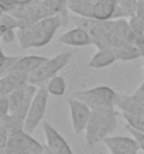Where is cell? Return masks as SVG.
<instances>
[{
    "instance_id": "cell-1",
    "label": "cell",
    "mask_w": 144,
    "mask_h": 154,
    "mask_svg": "<svg viewBox=\"0 0 144 154\" xmlns=\"http://www.w3.org/2000/svg\"><path fill=\"white\" fill-rule=\"evenodd\" d=\"M64 24L60 14L50 16L37 23L23 26L17 31V40L23 50L31 47H44L52 40L54 34Z\"/></svg>"
},
{
    "instance_id": "cell-2",
    "label": "cell",
    "mask_w": 144,
    "mask_h": 154,
    "mask_svg": "<svg viewBox=\"0 0 144 154\" xmlns=\"http://www.w3.org/2000/svg\"><path fill=\"white\" fill-rule=\"evenodd\" d=\"M115 129H116V113L113 106L92 109V115L85 130L88 146H93L99 140H103Z\"/></svg>"
},
{
    "instance_id": "cell-3",
    "label": "cell",
    "mask_w": 144,
    "mask_h": 154,
    "mask_svg": "<svg viewBox=\"0 0 144 154\" xmlns=\"http://www.w3.org/2000/svg\"><path fill=\"white\" fill-rule=\"evenodd\" d=\"M74 96L89 105L90 109L113 106L117 103V98H119L116 91H113L109 86H96L92 89L79 91V92H75Z\"/></svg>"
},
{
    "instance_id": "cell-4",
    "label": "cell",
    "mask_w": 144,
    "mask_h": 154,
    "mask_svg": "<svg viewBox=\"0 0 144 154\" xmlns=\"http://www.w3.org/2000/svg\"><path fill=\"white\" fill-rule=\"evenodd\" d=\"M71 57H72V52L65 51V52H61V54H58L55 57H52V58H48L37 71H34V72L30 74L28 82L35 85V84L45 82V81H50L52 76L58 75V72L64 66L68 65Z\"/></svg>"
},
{
    "instance_id": "cell-5",
    "label": "cell",
    "mask_w": 144,
    "mask_h": 154,
    "mask_svg": "<svg viewBox=\"0 0 144 154\" xmlns=\"http://www.w3.org/2000/svg\"><path fill=\"white\" fill-rule=\"evenodd\" d=\"M48 89L41 86V88L37 91V94L33 99V103L30 106V110H28V115L26 117V122H24V131L26 133H33L34 129L41 123L42 117L45 115L47 110V103H48Z\"/></svg>"
},
{
    "instance_id": "cell-6",
    "label": "cell",
    "mask_w": 144,
    "mask_h": 154,
    "mask_svg": "<svg viewBox=\"0 0 144 154\" xmlns=\"http://www.w3.org/2000/svg\"><path fill=\"white\" fill-rule=\"evenodd\" d=\"M68 107H69L71 113V120H72V129H74L75 134H79L82 131L86 130L88 122L92 115V109L89 105L82 102L81 99L75 98V96H69L66 99Z\"/></svg>"
},
{
    "instance_id": "cell-7",
    "label": "cell",
    "mask_w": 144,
    "mask_h": 154,
    "mask_svg": "<svg viewBox=\"0 0 144 154\" xmlns=\"http://www.w3.org/2000/svg\"><path fill=\"white\" fill-rule=\"evenodd\" d=\"M102 141L109 149L110 154H137L140 150L139 143L133 136H107Z\"/></svg>"
},
{
    "instance_id": "cell-8",
    "label": "cell",
    "mask_w": 144,
    "mask_h": 154,
    "mask_svg": "<svg viewBox=\"0 0 144 154\" xmlns=\"http://www.w3.org/2000/svg\"><path fill=\"white\" fill-rule=\"evenodd\" d=\"M42 129H44V134L47 139V146H48V150L51 151V154H74L68 141L50 123L45 122L42 125Z\"/></svg>"
},
{
    "instance_id": "cell-9",
    "label": "cell",
    "mask_w": 144,
    "mask_h": 154,
    "mask_svg": "<svg viewBox=\"0 0 144 154\" xmlns=\"http://www.w3.org/2000/svg\"><path fill=\"white\" fill-rule=\"evenodd\" d=\"M28 76H30V74L23 72V71H11L9 74L3 75L0 79V95L7 96L13 91L28 84Z\"/></svg>"
},
{
    "instance_id": "cell-10",
    "label": "cell",
    "mask_w": 144,
    "mask_h": 154,
    "mask_svg": "<svg viewBox=\"0 0 144 154\" xmlns=\"http://www.w3.org/2000/svg\"><path fill=\"white\" fill-rule=\"evenodd\" d=\"M58 40L61 44L71 45V47H86V45L93 44V38L90 33L84 27H75L72 30H68Z\"/></svg>"
},
{
    "instance_id": "cell-11",
    "label": "cell",
    "mask_w": 144,
    "mask_h": 154,
    "mask_svg": "<svg viewBox=\"0 0 144 154\" xmlns=\"http://www.w3.org/2000/svg\"><path fill=\"white\" fill-rule=\"evenodd\" d=\"M117 106L120 107L123 112L131 113L139 117L144 119V98L139 94L136 96H120L117 98Z\"/></svg>"
},
{
    "instance_id": "cell-12",
    "label": "cell",
    "mask_w": 144,
    "mask_h": 154,
    "mask_svg": "<svg viewBox=\"0 0 144 154\" xmlns=\"http://www.w3.org/2000/svg\"><path fill=\"white\" fill-rule=\"evenodd\" d=\"M117 60L119 58H117V54L115 51V48H100L92 57V60L89 61V68H93V69L106 68V66L112 65L113 62H116Z\"/></svg>"
},
{
    "instance_id": "cell-13",
    "label": "cell",
    "mask_w": 144,
    "mask_h": 154,
    "mask_svg": "<svg viewBox=\"0 0 144 154\" xmlns=\"http://www.w3.org/2000/svg\"><path fill=\"white\" fill-rule=\"evenodd\" d=\"M37 91L38 89H35V86H34L33 84L28 82L23 100L20 102L19 107H17L13 113H10V115L14 116L17 120L24 123V122H26V117H27V115H28V110H30V106H31V103H33V99H34V96H35V94H37Z\"/></svg>"
},
{
    "instance_id": "cell-14",
    "label": "cell",
    "mask_w": 144,
    "mask_h": 154,
    "mask_svg": "<svg viewBox=\"0 0 144 154\" xmlns=\"http://www.w3.org/2000/svg\"><path fill=\"white\" fill-rule=\"evenodd\" d=\"M48 60L47 57L41 55H27V57H20L17 62L14 64L11 71H23V72H28L31 74L34 71H37L40 66ZM10 71V72H11Z\"/></svg>"
},
{
    "instance_id": "cell-15",
    "label": "cell",
    "mask_w": 144,
    "mask_h": 154,
    "mask_svg": "<svg viewBox=\"0 0 144 154\" xmlns=\"http://www.w3.org/2000/svg\"><path fill=\"white\" fill-rule=\"evenodd\" d=\"M119 3H115L112 0H96L93 3V10H92V19L100 20V21H106L110 20L115 14L116 6Z\"/></svg>"
},
{
    "instance_id": "cell-16",
    "label": "cell",
    "mask_w": 144,
    "mask_h": 154,
    "mask_svg": "<svg viewBox=\"0 0 144 154\" xmlns=\"http://www.w3.org/2000/svg\"><path fill=\"white\" fill-rule=\"evenodd\" d=\"M47 89H48L50 95H54V96H62V95L65 94V89H66L65 78L61 76V75L52 76L51 79L48 81V84H47Z\"/></svg>"
},
{
    "instance_id": "cell-17",
    "label": "cell",
    "mask_w": 144,
    "mask_h": 154,
    "mask_svg": "<svg viewBox=\"0 0 144 154\" xmlns=\"http://www.w3.org/2000/svg\"><path fill=\"white\" fill-rule=\"evenodd\" d=\"M20 27L19 19L13 16L11 13H2V19H0V33H5L7 30H16Z\"/></svg>"
},
{
    "instance_id": "cell-18",
    "label": "cell",
    "mask_w": 144,
    "mask_h": 154,
    "mask_svg": "<svg viewBox=\"0 0 144 154\" xmlns=\"http://www.w3.org/2000/svg\"><path fill=\"white\" fill-rule=\"evenodd\" d=\"M45 7L52 14H62L61 17L65 16V11H66V7H68V0H44L42 2ZM64 21V20H62Z\"/></svg>"
},
{
    "instance_id": "cell-19",
    "label": "cell",
    "mask_w": 144,
    "mask_h": 154,
    "mask_svg": "<svg viewBox=\"0 0 144 154\" xmlns=\"http://www.w3.org/2000/svg\"><path fill=\"white\" fill-rule=\"evenodd\" d=\"M26 153H27V149L21 144V141L16 136H10L9 144H7L5 151H2V154H26Z\"/></svg>"
},
{
    "instance_id": "cell-20",
    "label": "cell",
    "mask_w": 144,
    "mask_h": 154,
    "mask_svg": "<svg viewBox=\"0 0 144 154\" xmlns=\"http://www.w3.org/2000/svg\"><path fill=\"white\" fill-rule=\"evenodd\" d=\"M123 119L126 120L127 126H130V127H133V129H136V130L144 133V119L143 117H139V116H136V115H131V113L123 112Z\"/></svg>"
},
{
    "instance_id": "cell-21",
    "label": "cell",
    "mask_w": 144,
    "mask_h": 154,
    "mask_svg": "<svg viewBox=\"0 0 144 154\" xmlns=\"http://www.w3.org/2000/svg\"><path fill=\"white\" fill-rule=\"evenodd\" d=\"M129 24H130V28L134 34V37L144 35V20L140 16H137V14L131 16L130 20H129Z\"/></svg>"
},
{
    "instance_id": "cell-22",
    "label": "cell",
    "mask_w": 144,
    "mask_h": 154,
    "mask_svg": "<svg viewBox=\"0 0 144 154\" xmlns=\"http://www.w3.org/2000/svg\"><path fill=\"white\" fill-rule=\"evenodd\" d=\"M139 0H119L120 9L124 11L126 16H134L137 14V7H139Z\"/></svg>"
},
{
    "instance_id": "cell-23",
    "label": "cell",
    "mask_w": 144,
    "mask_h": 154,
    "mask_svg": "<svg viewBox=\"0 0 144 154\" xmlns=\"http://www.w3.org/2000/svg\"><path fill=\"white\" fill-rule=\"evenodd\" d=\"M19 58L20 57H7L5 52H3V55H2V66H0V75L3 76V75L9 74Z\"/></svg>"
},
{
    "instance_id": "cell-24",
    "label": "cell",
    "mask_w": 144,
    "mask_h": 154,
    "mask_svg": "<svg viewBox=\"0 0 144 154\" xmlns=\"http://www.w3.org/2000/svg\"><path fill=\"white\" fill-rule=\"evenodd\" d=\"M129 131H130V134L136 139V141L139 143L140 150L144 153V133H141V131H139V130H136V129H133V127H130V126H129Z\"/></svg>"
},
{
    "instance_id": "cell-25",
    "label": "cell",
    "mask_w": 144,
    "mask_h": 154,
    "mask_svg": "<svg viewBox=\"0 0 144 154\" xmlns=\"http://www.w3.org/2000/svg\"><path fill=\"white\" fill-rule=\"evenodd\" d=\"M0 110H2V117L7 116V115L10 113L9 95H7V96H2V99H0Z\"/></svg>"
},
{
    "instance_id": "cell-26",
    "label": "cell",
    "mask_w": 144,
    "mask_h": 154,
    "mask_svg": "<svg viewBox=\"0 0 144 154\" xmlns=\"http://www.w3.org/2000/svg\"><path fill=\"white\" fill-rule=\"evenodd\" d=\"M0 34H2V40H3V42H11L13 40L17 38V33H16L14 30H7V31L0 33Z\"/></svg>"
},
{
    "instance_id": "cell-27",
    "label": "cell",
    "mask_w": 144,
    "mask_h": 154,
    "mask_svg": "<svg viewBox=\"0 0 144 154\" xmlns=\"http://www.w3.org/2000/svg\"><path fill=\"white\" fill-rule=\"evenodd\" d=\"M133 44H134L136 47L140 50V52H141V57H144V35H141V37H136Z\"/></svg>"
},
{
    "instance_id": "cell-28",
    "label": "cell",
    "mask_w": 144,
    "mask_h": 154,
    "mask_svg": "<svg viewBox=\"0 0 144 154\" xmlns=\"http://www.w3.org/2000/svg\"><path fill=\"white\" fill-rule=\"evenodd\" d=\"M137 16H140L144 20V2H140L139 7H137Z\"/></svg>"
},
{
    "instance_id": "cell-29",
    "label": "cell",
    "mask_w": 144,
    "mask_h": 154,
    "mask_svg": "<svg viewBox=\"0 0 144 154\" xmlns=\"http://www.w3.org/2000/svg\"><path fill=\"white\" fill-rule=\"evenodd\" d=\"M17 5H20V6H27V5H30L33 0H14Z\"/></svg>"
},
{
    "instance_id": "cell-30",
    "label": "cell",
    "mask_w": 144,
    "mask_h": 154,
    "mask_svg": "<svg viewBox=\"0 0 144 154\" xmlns=\"http://www.w3.org/2000/svg\"><path fill=\"white\" fill-rule=\"evenodd\" d=\"M137 94H139L140 96H143V98H144V82H143V85L139 88V92H137Z\"/></svg>"
},
{
    "instance_id": "cell-31",
    "label": "cell",
    "mask_w": 144,
    "mask_h": 154,
    "mask_svg": "<svg viewBox=\"0 0 144 154\" xmlns=\"http://www.w3.org/2000/svg\"><path fill=\"white\" fill-rule=\"evenodd\" d=\"M143 74H144V65H143Z\"/></svg>"
},
{
    "instance_id": "cell-32",
    "label": "cell",
    "mask_w": 144,
    "mask_h": 154,
    "mask_svg": "<svg viewBox=\"0 0 144 154\" xmlns=\"http://www.w3.org/2000/svg\"><path fill=\"white\" fill-rule=\"evenodd\" d=\"M13 2H14V0H13Z\"/></svg>"
}]
</instances>
